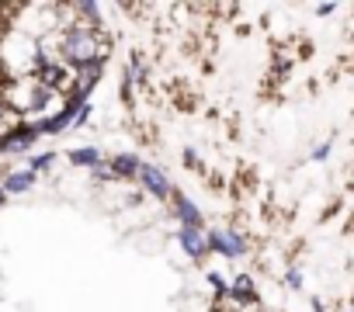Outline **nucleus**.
I'll return each mask as SVG.
<instances>
[{
    "label": "nucleus",
    "mask_w": 354,
    "mask_h": 312,
    "mask_svg": "<svg viewBox=\"0 0 354 312\" xmlns=\"http://www.w3.org/2000/svg\"><path fill=\"white\" fill-rule=\"evenodd\" d=\"M111 49V35L104 32H63V63L70 66H91V63H104Z\"/></svg>",
    "instance_id": "obj_1"
},
{
    "label": "nucleus",
    "mask_w": 354,
    "mask_h": 312,
    "mask_svg": "<svg viewBox=\"0 0 354 312\" xmlns=\"http://www.w3.org/2000/svg\"><path fill=\"white\" fill-rule=\"evenodd\" d=\"M209 243H212L216 253H223V257H230V260H236V257H243V253L250 250V240H247L240 229H233V226L212 229V233H209Z\"/></svg>",
    "instance_id": "obj_2"
},
{
    "label": "nucleus",
    "mask_w": 354,
    "mask_h": 312,
    "mask_svg": "<svg viewBox=\"0 0 354 312\" xmlns=\"http://www.w3.org/2000/svg\"><path fill=\"white\" fill-rule=\"evenodd\" d=\"M136 181L142 184V191H149V195L160 198V202H170V198H174V184H170V177H167L156 164H142L139 174H136Z\"/></svg>",
    "instance_id": "obj_3"
},
{
    "label": "nucleus",
    "mask_w": 354,
    "mask_h": 312,
    "mask_svg": "<svg viewBox=\"0 0 354 312\" xmlns=\"http://www.w3.org/2000/svg\"><path fill=\"white\" fill-rule=\"evenodd\" d=\"M170 205H174V215L181 219V229H198V226H202V208H198V205H195L188 195L174 191Z\"/></svg>",
    "instance_id": "obj_4"
},
{
    "label": "nucleus",
    "mask_w": 354,
    "mask_h": 312,
    "mask_svg": "<svg viewBox=\"0 0 354 312\" xmlns=\"http://www.w3.org/2000/svg\"><path fill=\"white\" fill-rule=\"evenodd\" d=\"M177 240H181L185 253H188V257H195V260H202V257H209V253H212L209 233H205L202 226H198V229H181V233H177Z\"/></svg>",
    "instance_id": "obj_5"
},
{
    "label": "nucleus",
    "mask_w": 354,
    "mask_h": 312,
    "mask_svg": "<svg viewBox=\"0 0 354 312\" xmlns=\"http://www.w3.org/2000/svg\"><path fill=\"white\" fill-rule=\"evenodd\" d=\"M32 188H35V174H32L28 167L4 174V191H8V195H28Z\"/></svg>",
    "instance_id": "obj_6"
},
{
    "label": "nucleus",
    "mask_w": 354,
    "mask_h": 312,
    "mask_svg": "<svg viewBox=\"0 0 354 312\" xmlns=\"http://www.w3.org/2000/svg\"><path fill=\"white\" fill-rule=\"evenodd\" d=\"M108 164H111L115 177H129V181H136V174L142 167V160H139V156H132V153H118V156H111Z\"/></svg>",
    "instance_id": "obj_7"
},
{
    "label": "nucleus",
    "mask_w": 354,
    "mask_h": 312,
    "mask_svg": "<svg viewBox=\"0 0 354 312\" xmlns=\"http://www.w3.org/2000/svg\"><path fill=\"white\" fill-rule=\"evenodd\" d=\"M32 146H35V135H32V132H28V128L21 125L18 132H11V135L4 139V146H0V153H8V156H15V153H28Z\"/></svg>",
    "instance_id": "obj_8"
},
{
    "label": "nucleus",
    "mask_w": 354,
    "mask_h": 312,
    "mask_svg": "<svg viewBox=\"0 0 354 312\" xmlns=\"http://www.w3.org/2000/svg\"><path fill=\"white\" fill-rule=\"evenodd\" d=\"M70 160H73L77 167H87V170H94L97 164H104V156H101V149H94V146H84V149H73V153H70Z\"/></svg>",
    "instance_id": "obj_9"
},
{
    "label": "nucleus",
    "mask_w": 354,
    "mask_h": 312,
    "mask_svg": "<svg viewBox=\"0 0 354 312\" xmlns=\"http://www.w3.org/2000/svg\"><path fill=\"white\" fill-rule=\"evenodd\" d=\"M230 291H233L236 298H254V277H250V274H236L233 284H230Z\"/></svg>",
    "instance_id": "obj_10"
},
{
    "label": "nucleus",
    "mask_w": 354,
    "mask_h": 312,
    "mask_svg": "<svg viewBox=\"0 0 354 312\" xmlns=\"http://www.w3.org/2000/svg\"><path fill=\"white\" fill-rule=\"evenodd\" d=\"M53 164H59V160H56V153H42V156H32V160H28V170L39 177V174H42V170H49Z\"/></svg>",
    "instance_id": "obj_11"
},
{
    "label": "nucleus",
    "mask_w": 354,
    "mask_h": 312,
    "mask_svg": "<svg viewBox=\"0 0 354 312\" xmlns=\"http://www.w3.org/2000/svg\"><path fill=\"white\" fill-rule=\"evenodd\" d=\"M326 156H330V146H316L313 149V160H326Z\"/></svg>",
    "instance_id": "obj_12"
},
{
    "label": "nucleus",
    "mask_w": 354,
    "mask_h": 312,
    "mask_svg": "<svg viewBox=\"0 0 354 312\" xmlns=\"http://www.w3.org/2000/svg\"><path fill=\"white\" fill-rule=\"evenodd\" d=\"M288 284H292V288H299V284H302V277H299V271H288Z\"/></svg>",
    "instance_id": "obj_13"
},
{
    "label": "nucleus",
    "mask_w": 354,
    "mask_h": 312,
    "mask_svg": "<svg viewBox=\"0 0 354 312\" xmlns=\"http://www.w3.org/2000/svg\"><path fill=\"white\" fill-rule=\"evenodd\" d=\"M4 198H8V191H4V177H0V205H4Z\"/></svg>",
    "instance_id": "obj_14"
}]
</instances>
